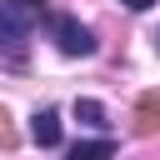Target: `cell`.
<instances>
[{
    "label": "cell",
    "instance_id": "obj_4",
    "mask_svg": "<svg viewBox=\"0 0 160 160\" xmlns=\"http://www.w3.org/2000/svg\"><path fill=\"white\" fill-rule=\"evenodd\" d=\"M160 130V90H145L135 100V135H155Z\"/></svg>",
    "mask_w": 160,
    "mask_h": 160
},
{
    "label": "cell",
    "instance_id": "obj_7",
    "mask_svg": "<svg viewBox=\"0 0 160 160\" xmlns=\"http://www.w3.org/2000/svg\"><path fill=\"white\" fill-rule=\"evenodd\" d=\"M10 140H15V135H10V115L0 110V145H10Z\"/></svg>",
    "mask_w": 160,
    "mask_h": 160
},
{
    "label": "cell",
    "instance_id": "obj_2",
    "mask_svg": "<svg viewBox=\"0 0 160 160\" xmlns=\"http://www.w3.org/2000/svg\"><path fill=\"white\" fill-rule=\"evenodd\" d=\"M50 40H55L65 55H95V35H90V25H80L75 15H50Z\"/></svg>",
    "mask_w": 160,
    "mask_h": 160
},
{
    "label": "cell",
    "instance_id": "obj_8",
    "mask_svg": "<svg viewBox=\"0 0 160 160\" xmlns=\"http://www.w3.org/2000/svg\"><path fill=\"white\" fill-rule=\"evenodd\" d=\"M125 5H130V10H150L155 0H125Z\"/></svg>",
    "mask_w": 160,
    "mask_h": 160
},
{
    "label": "cell",
    "instance_id": "obj_1",
    "mask_svg": "<svg viewBox=\"0 0 160 160\" xmlns=\"http://www.w3.org/2000/svg\"><path fill=\"white\" fill-rule=\"evenodd\" d=\"M30 40V10L20 0H0V50L5 55H20Z\"/></svg>",
    "mask_w": 160,
    "mask_h": 160
},
{
    "label": "cell",
    "instance_id": "obj_9",
    "mask_svg": "<svg viewBox=\"0 0 160 160\" xmlns=\"http://www.w3.org/2000/svg\"><path fill=\"white\" fill-rule=\"evenodd\" d=\"M20 5H45V0H20Z\"/></svg>",
    "mask_w": 160,
    "mask_h": 160
},
{
    "label": "cell",
    "instance_id": "obj_6",
    "mask_svg": "<svg viewBox=\"0 0 160 160\" xmlns=\"http://www.w3.org/2000/svg\"><path fill=\"white\" fill-rule=\"evenodd\" d=\"M75 120H80V125H90V130H105V125H110L100 100H75Z\"/></svg>",
    "mask_w": 160,
    "mask_h": 160
},
{
    "label": "cell",
    "instance_id": "obj_10",
    "mask_svg": "<svg viewBox=\"0 0 160 160\" xmlns=\"http://www.w3.org/2000/svg\"><path fill=\"white\" fill-rule=\"evenodd\" d=\"M155 50H160V30H155Z\"/></svg>",
    "mask_w": 160,
    "mask_h": 160
},
{
    "label": "cell",
    "instance_id": "obj_3",
    "mask_svg": "<svg viewBox=\"0 0 160 160\" xmlns=\"http://www.w3.org/2000/svg\"><path fill=\"white\" fill-rule=\"evenodd\" d=\"M30 140H35L40 150H50V145H60V110H55V105H45V110H35V120H30Z\"/></svg>",
    "mask_w": 160,
    "mask_h": 160
},
{
    "label": "cell",
    "instance_id": "obj_5",
    "mask_svg": "<svg viewBox=\"0 0 160 160\" xmlns=\"http://www.w3.org/2000/svg\"><path fill=\"white\" fill-rule=\"evenodd\" d=\"M115 155V140H80L65 160H110Z\"/></svg>",
    "mask_w": 160,
    "mask_h": 160
}]
</instances>
